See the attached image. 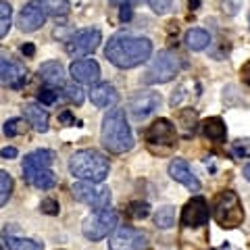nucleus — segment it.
<instances>
[{
	"instance_id": "f257e3e1",
	"label": "nucleus",
	"mask_w": 250,
	"mask_h": 250,
	"mask_svg": "<svg viewBox=\"0 0 250 250\" xmlns=\"http://www.w3.org/2000/svg\"><path fill=\"white\" fill-rule=\"evenodd\" d=\"M104 57L119 69H131L152 57V42L142 36L115 34L106 42Z\"/></svg>"
},
{
	"instance_id": "f03ea898",
	"label": "nucleus",
	"mask_w": 250,
	"mask_h": 250,
	"mask_svg": "<svg viewBox=\"0 0 250 250\" xmlns=\"http://www.w3.org/2000/svg\"><path fill=\"white\" fill-rule=\"evenodd\" d=\"M100 140H103V146L113 154H123L134 148V136H131L123 108H111L104 115Z\"/></svg>"
},
{
	"instance_id": "7ed1b4c3",
	"label": "nucleus",
	"mask_w": 250,
	"mask_h": 250,
	"mask_svg": "<svg viewBox=\"0 0 250 250\" xmlns=\"http://www.w3.org/2000/svg\"><path fill=\"white\" fill-rule=\"evenodd\" d=\"M108 159L104 154H100L98 150H77L71 159H69V171L82 182H94V184H103L108 175Z\"/></svg>"
},
{
	"instance_id": "20e7f679",
	"label": "nucleus",
	"mask_w": 250,
	"mask_h": 250,
	"mask_svg": "<svg viewBox=\"0 0 250 250\" xmlns=\"http://www.w3.org/2000/svg\"><path fill=\"white\" fill-rule=\"evenodd\" d=\"M213 217L225 229L242 225V221H244V207H242V200L238 194L231 190H225L219 194L213 205Z\"/></svg>"
},
{
	"instance_id": "39448f33",
	"label": "nucleus",
	"mask_w": 250,
	"mask_h": 250,
	"mask_svg": "<svg viewBox=\"0 0 250 250\" xmlns=\"http://www.w3.org/2000/svg\"><path fill=\"white\" fill-rule=\"evenodd\" d=\"M179 71H182V59H179L175 52H171V50H161L152 59L150 65H148L142 82L148 83V85L167 83V82L173 80Z\"/></svg>"
},
{
	"instance_id": "423d86ee",
	"label": "nucleus",
	"mask_w": 250,
	"mask_h": 250,
	"mask_svg": "<svg viewBox=\"0 0 250 250\" xmlns=\"http://www.w3.org/2000/svg\"><path fill=\"white\" fill-rule=\"evenodd\" d=\"M117 223H119V215H117L113 208L106 207V208H100L96 215L85 219L82 231H83V236L88 240L98 242V240L106 238L108 233L117 228Z\"/></svg>"
},
{
	"instance_id": "0eeeda50",
	"label": "nucleus",
	"mask_w": 250,
	"mask_h": 250,
	"mask_svg": "<svg viewBox=\"0 0 250 250\" xmlns=\"http://www.w3.org/2000/svg\"><path fill=\"white\" fill-rule=\"evenodd\" d=\"M148 236L129 225H117L108 236V248L111 250H146Z\"/></svg>"
},
{
	"instance_id": "6e6552de",
	"label": "nucleus",
	"mask_w": 250,
	"mask_h": 250,
	"mask_svg": "<svg viewBox=\"0 0 250 250\" xmlns=\"http://www.w3.org/2000/svg\"><path fill=\"white\" fill-rule=\"evenodd\" d=\"M100 42H103L100 29H92V27L90 29H80L65 42V50H67L69 57L82 59V57H88V54H92L94 50H96L100 46Z\"/></svg>"
},
{
	"instance_id": "1a4fd4ad",
	"label": "nucleus",
	"mask_w": 250,
	"mask_h": 250,
	"mask_svg": "<svg viewBox=\"0 0 250 250\" xmlns=\"http://www.w3.org/2000/svg\"><path fill=\"white\" fill-rule=\"evenodd\" d=\"M73 192V198L83 202L92 208H106L111 205V190L104 186H98L94 182H80V184H73L71 188Z\"/></svg>"
},
{
	"instance_id": "9d476101",
	"label": "nucleus",
	"mask_w": 250,
	"mask_h": 250,
	"mask_svg": "<svg viewBox=\"0 0 250 250\" xmlns=\"http://www.w3.org/2000/svg\"><path fill=\"white\" fill-rule=\"evenodd\" d=\"M146 142L150 148L154 146H163L165 150H171V148L177 146V131H175V125L171 123L169 119H156L150 127L146 129Z\"/></svg>"
},
{
	"instance_id": "9b49d317",
	"label": "nucleus",
	"mask_w": 250,
	"mask_h": 250,
	"mask_svg": "<svg viewBox=\"0 0 250 250\" xmlns=\"http://www.w3.org/2000/svg\"><path fill=\"white\" fill-rule=\"evenodd\" d=\"M163 103V98H161V94L159 92H150V90H142V92H138L131 96L129 100V113L134 119H146L148 115H152L156 108L161 106Z\"/></svg>"
},
{
	"instance_id": "f8f14e48",
	"label": "nucleus",
	"mask_w": 250,
	"mask_h": 250,
	"mask_svg": "<svg viewBox=\"0 0 250 250\" xmlns=\"http://www.w3.org/2000/svg\"><path fill=\"white\" fill-rule=\"evenodd\" d=\"M25 82H27V69L19 61H13L4 52H0V83L11 85V88H21Z\"/></svg>"
},
{
	"instance_id": "ddd939ff",
	"label": "nucleus",
	"mask_w": 250,
	"mask_h": 250,
	"mask_svg": "<svg viewBox=\"0 0 250 250\" xmlns=\"http://www.w3.org/2000/svg\"><path fill=\"white\" fill-rule=\"evenodd\" d=\"M208 215H210L208 202L202 196H194L182 208V225H186V228H200V225L208 223Z\"/></svg>"
},
{
	"instance_id": "4468645a",
	"label": "nucleus",
	"mask_w": 250,
	"mask_h": 250,
	"mask_svg": "<svg viewBox=\"0 0 250 250\" xmlns=\"http://www.w3.org/2000/svg\"><path fill=\"white\" fill-rule=\"evenodd\" d=\"M46 17H48V13L44 11V6L38 2V0H31V2H27L21 9L19 17H17V25L21 31H27L29 34V31L40 29L46 23Z\"/></svg>"
},
{
	"instance_id": "2eb2a0df",
	"label": "nucleus",
	"mask_w": 250,
	"mask_h": 250,
	"mask_svg": "<svg viewBox=\"0 0 250 250\" xmlns=\"http://www.w3.org/2000/svg\"><path fill=\"white\" fill-rule=\"evenodd\" d=\"M54 161V152L52 150H34L23 159V179L29 184L38 171L50 169Z\"/></svg>"
},
{
	"instance_id": "dca6fc26",
	"label": "nucleus",
	"mask_w": 250,
	"mask_h": 250,
	"mask_svg": "<svg viewBox=\"0 0 250 250\" xmlns=\"http://www.w3.org/2000/svg\"><path fill=\"white\" fill-rule=\"evenodd\" d=\"M69 71H71V77L75 82L80 83H98L100 80V65L96 61L92 59H83V61H75L71 67H69Z\"/></svg>"
},
{
	"instance_id": "f3484780",
	"label": "nucleus",
	"mask_w": 250,
	"mask_h": 250,
	"mask_svg": "<svg viewBox=\"0 0 250 250\" xmlns=\"http://www.w3.org/2000/svg\"><path fill=\"white\" fill-rule=\"evenodd\" d=\"M169 175H171V179H175V182L186 186L188 190H192V192L200 190V182L194 177V173L190 171V165H188L184 159H175L169 163Z\"/></svg>"
},
{
	"instance_id": "a211bd4d",
	"label": "nucleus",
	"mask_w": 250,
	"mask_h": 250,
	"mask_svg": "<svg viewBox=\"0 0 250 250\" xmlns=\"http://www.w3.org/2000/svg\"><path fill=\"white\" fill-rule=\"evenodd\" d=\"M90 100L98 108H108L119 103V94H117L113 83L103 82V83H94L90 88Z\"/></svg>"
},
{
	"instance_id": "6ab92c4d",
	"label": "nucleus",
	"mask_w": 250,
	"mask_h": 250,
	"mask_svg": "<svg viewBox=\"0 0 250 250\" xmlns=\"http://www.w3.org/2000/svg\"><path fill=\"white\" fill-rule=\"evenodd\" d=\"M38 75L40 80L48 85V88H62L65 85V67L61 65L59 61H48L42 62L40 69H38Z\"/></svg>"
},
{
	"instance_id": "aec40b11",
	"label": "nucleus",
	"mask_w": 250,
	"mask_h": 250,
	"mask_svg": "<svg viewBox=\"0 0 250 250\" xmlns=\"http://www.w3.org/2000/svg\"><path fill=\"white\" fill-rule=\"evenodd\" d=\"M23 113H25V121L36 131H40V134L48 131V113H46L40 104L29 103V104H25V108H23Z\"/></svg>"
},
{
	"instance_id": "412c9836",
	"label": "nucleus",
	"mask_w": 250,
	"mask_h": 250,
	"mask_svg": "<svg viewBox=\"0 0 250 250\" xmlns=\"http://www.w3.org/2000/svg\"><path fill=\"white\" fill-rule=\"evenodd\" d=\"M202 134L213 142H223L225 136H228V129H225L221 117H208V119L202 121Z\"/></svg>"
},
{
	"instance_id": "4be33fe9",
	"label": "nucleus",
	"mask_w": 250,
	"mask_h": 250,
	"mask_svg": "<svg viewBox=\"0 0 250 250\" xmlns=\"http://www.w3.org/2000/svg\"><path fill=\"white\" fill-rule=\"evenodd\" d=\"M2 240H4V244H6V248H9V250H42L40 242H36L31 238H17V236H13V231L9 228L4 229Z\"/></svg>"
},
{
	"instance_id": "5701e85b",
	"label": "nucleus",
	"mask_w": 250,
	"mask_h": 250,
	"mask_svg": "<svg viewBox=\"0 0 250 250\" xmlns=\"http://www.w3.org/2000/svg\"><path fill=\"white\" fill-rule=\"evenodd\" d=\"M186 44H188V48H192V50H205L210 44V36L205 29H198V27L190 29L186 34Z\"/></svg>"
},
{
	"instance_id": "b1692460",
	"label": "nucleus",
	"mask_w": 250,
	"mask_h": 250,
	"mask_svg": "<svg viewBox=\"0 0 250 250\" xmlns=\"http://www.w3.org/2000/svg\"><path fill=\"white\" fill-rule=\"evenodd\" d=\"M44 11L52 15V17H65V15L69 13V9H71V4H69V0H38Z\"/></svg>"
},
{
	"instance_id": "393cba45",
	"label": "nucleus",
	"mask_w": 250,
	"mask_h": 250,
	"mask_svg": "<svg viewBox=\"0 0 250 250\" xmlns=\"http://www.w3.org/2000/svg\"><path fill=\"white\" fill-rule=\"evenodd\" d=\"M154 223H156V228H161V229H169V228H173V223H175V208L173 207H161L159 210H156V215H154Z\"/></svg>"
},
{
	"instance_id": "a878e982",
	"label": "nucleus",
	"mask_w": 250,
	"mask_h": 250,
	"mask_svg": "<svg viewBox=\"0 0 250 250\" xmlns=\"http://www.w3.org/2000/svg\"><path fill=\"white\" fill-rule=\"evenodd\" d=\"M11 25H13V6L4 2V0H0V38L9 34Z\"/></svg>"
},
{
	"instance_id": "bb28decb",
	"label": "nucleus",
	"mask_w": 250,
	"mask_h": 250,
	"mask_svg": "<svg viewBox=\"0 0 250 250\" xmlns=\"http://www.w3.org/2000/svg\"><path fill=\"white\" fill-rule=\"evenodd\" d=\"M29 184L36 186V188H40V190H50V188L57 184V175H54L50 169H44V171H38Z\"/></svg>"
},
{
	"instance_id": "cd10ccee",
	"label": "nucleus",
	"mask_w": 250,
	"mask_h": 250,
	"mask_svg": "<svg viewBox=\"0 0 250 250\" xmlns=\"http://www.w3.org/2000/svg\"><path fill=\"white\" fill-rule=\"evenodd\" d=\"M11 192H13V179L6 171L0 169V207H4L9 202Z\"/></svg>"
},
{
	"instance_id": "c85d7f7f",
	"label": "nucleus",
	"mask_w": 250,
	"mask_h": 250,
	"mask_svg": "<svg viewBox=\"0 0 250 250\" xmlns=\"http://www.w3.org/2000/svg\"><path fill=\"white\" fill-rule=\"evenodd\" d=\"M27 125H25V119H9L4 123V134L9 138H15L19 134H25Z\"/></svg>"
},
{
	"instance_id": "c756f323",
	"label": "nucleus",
	"mask_w": 250,
	"mask_h": 250,
	"mask_svg": "<svg viewBox=\"0 0 250 250\" xmlns=\"http://www.w3.org/2000/svg\"><path fill=\"white\" fill-rule=\"evenodd\" d=\"M62 94H65V98L69 100V103H73V104H77V106L83 103V90L80 88V85H75V83L62 85Z\"/></svg>"
},
{
	"instance_id": "7c9ffc66",
	"label": "nucleus",
	"mask_w": 250,
	"mask_h": 250,
	"mask_svg": "<svg viewBox=\"0 0 250 250\" xmlns=\"http://www.w3.org/2000/svg\"><path fill=\"white\" fill-rule=\"evenodd\" d=\"M127 213L136 219H144V217H148V213H150V207H148V202H134V205H129Z\"/></svg>"
},
{
	"instance_id": "2f4dec72",
	"label": "nucleus",
	"mask_w": 250,
	"mask_h": 250,
	"mask_svg": "<svg viewBox=\"0 0 250 250\" xmlns=\"http://www.w3.org/2000/svg\"><path fill=\"white\" fill-rule=\"evenodd\" d=\"M146 2L156 15H165L171 11V0H146Z\"/></svg>"
},
{
	"instance_id": "473e14b6",
	"label": "nucleus",
	"mask_w": 250,
	"mask_h": 250,
	"mask_svg": "<svg viewBox=\"0 0 250 250\" xmlns=\"http://www.w3.org/2000/svg\"><path fill=\"white\" fill-rule=\"evenodd\" d=\"M59 98V92H54L52 88H44L40 90V94H38V100H40L42 104H54Z\"/></svg>"
},
{
	"instance_id": "72a5a7b5",
	"label": "nucleus",
	"mask_w": 250,
	"mask_h": 250,
	"mask_svg": "<svg viewBox=\"0 0 250 250\" xmlns=\"http://www.w3.org/2000/svg\"><path fill=\"white\" fill-rule=\"evenodd\" d=\"M40 210L44 215H59V202L54 198H44L40 202Z\"/></svg>"
},
{
	"instance_id": "f704fd0d",
	"label": "nucleus",
	"mask_w": 250,
	"mask_h": 250,
	"mask_svg": "<svg viewBox=\"0 0 250 250\" xmlns=\"http://www.w3.org/2000/svg\"><path fill=\"white\" fill-rule=\"evenodd\" d=\"M17 154H19V152H17V148H15V146H6V148H2V150H0V156H2V159H6V161L15 159Z\"/></svg>"
},
{
	"instance_id": "c9c22d12",
	"label": "nucleus",
	"mask_w": 250,
	"mask_h": 250,
	"mask_svg": "<svg viewBox=\"0 0 250 250\" xmlns=\"http://www.w3.org/2000/svg\"><path fill=\"white\" fill-rule=\"evenodd\" d=\"M59 121L65 123V125H75V117L71 115V111H62V113L59 115Z\"/></svg>"
},
{
	"instance_id": "e433bc0d",
	"label": "nucleus",
	"mask_w": 250,
	"mask_h": 250,
	"mask_svg": "<svg viewBox=\"0 0 250 250\" xmlns=\"http://www.w3.org/2000/svg\"><path fill=\"white\" fill-rule=\"evenodd\" d=\"M21 52L25 54V57H34V54H36V46L27 42V44H23V46H21Z\"/></svg>"
},
{
	"instance_id": "4c0bfd02",
	"label": "nucleus",
	"mask_w": 250,
	"mask_h": 250,
	"mask_svg": "<svg viewBox=\"0 0 250 250\" xmlns=\"http://www.w3.org/2000/svg\"><path fill=\"white\" fill-rule=\"evenodd\" d=\"M240 73H242V80H244V82L250 85V61L246 62L244 67H242V71H240Z\"/></svg>"
},
{
	"instance_id": "58836bf2",
	"label": "nucleus",
	"mask_w": 250,
	"mask_h": 250,
	"mask_svg": "<svg viewBox=\"0 0 250 250\" xmlns=\"http://www.w3.org/2000/svg\"><path fill=\"white\" fill-rule=\"evenodd\" d=\"M131 17V9L129 6H121V21H127Z\"/></svg>"
},
{
	"instance_id": "ea45409f",
	"label": "nucleus",
	"mask_w": 250,
	"mask_h": 250,
	"mask_svg": "<svg viewBox=\"0 0 250 250\" xmlns=\"http://www.w3.org/2000/svg\"><path fill=\"white\" fill-rule=\"evenodd\" d=\"M111 2H115V4H121V6H131V4H136L138 0H111Z\"/></svg>"
},
{
	"instance_id": "a19ab883",
	"label": "nucleus",
	"mask_w": 250,
	"mask_h": 250,
	"mask_svg": "<svg viewBox=\"0 0 250 250\" xmlns=\"http://www.w3.org/2000/svg\"><path fill=\"white\" fill-rule=\"evenodd\" d=\"M188 4H190V9H192V11H196V9H198V4H200V0H188Z\"/></svg>"
},
{
	"instance_id": "79ce46f5",
	"label": "nucleus",
	"mask_w": 250,
	"mask_h": 250,
	"mask_svg": "<svg viewBox=\"0 0 250 250\" xmlns=\"http://www.w3.org/2000/svg\"><path fill=\"white\" fill-rule=\"evenodd\" d=\"M244 177H246L248 182H250V163H248V165L244 167Z\"/></svg>"
},
{
	"instance_id": "37998d69",
	"label": "nucleus",
	"mask_w": 250,
	"mask_h": 250,
	"mask_svg": "<svg viewBox=\"0 0 250 250\" xmlns=\"http://www.w3.org/2000/svg\"><path fill=\"white\" fill-rule=\"evenodd\" d=\"M0 250H2V248H0Z\"/></svg>"
},
{
	"instance_id": "c03bdc74",
	"label": "nucleus",
	"mask_w": 250,
	"mask_h": 250,
	"mask_svg": "<svg viewBox=\"0 0 250 250\" xmlns=\"http://www.w3.org/2000/svg\"><path fill=\"white\" fill-rule=\"evenodd\" d=\"M248 19H250V17H248Z\"/></svg>"
}]
</instances>
